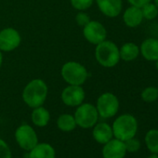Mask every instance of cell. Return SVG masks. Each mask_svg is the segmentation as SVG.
<instances>
[{
  "instance_id": "ba28073f",
  "label": "cell",
  "mask_w": 158,
  "mask_h": 158,
  "mask_svg": "<svg viewBox=\"0 0 158 158\" xmlns=\"http://www.w3.org/2000/svg\"><path fill=\"white\" fill-rule=\"evenodd\" d=\"M22 43V36L18 30L7 27L0 30V50L10 52L19 48Z\"/></svg>"
},
{
  "instance_id": "277c9868",
  "label": "cell",
  "mask_w": 158,
  "mask_h": 158,
  "mask_svg": "<svg viewBox=\"0 0 158 158\" xmlns=\"http://www.w3.org/2000/svg\"><path fill=\"white\" fill-rule=\"evenodd\" d=\"M60 75L68 85L83 86L89 74L82 63L75 60H69L60 68Z\"/></svg>"
},
{
  "instance_id": "f1b7e54d",
  "label": "cell",
  "mask_w": 158,
  "mask_h": 158,
  "mask_svg": "<svg viewBox=\"0 0 158 158\" xmlns=\"http://www.w3.org/2000/svg\"><path fill=\"white\" fill-rule=\"evenodd\" d=\"M147 158H158V154H157V153H152V154L149 155Z\"/></svg>"
},
{
  "instance_id": "3957f363",
  "label": "cell",
  "mask_w": 158,
  "mask_h": 158,
  "mask_svg": "<svg viewBox=\"0 0 158 158\" xmlns=\"http://www.w3.org/2000/svg\"><path fill=\"white\" fill-rule=\"evenodd\" d=\"M94 55L97 62L104 68H113L120 61L119 48L114 42L107 39L96 45Z\"/></svg>"
},
{
  "instance_id": "52a82bcc",
  "label": "cell",
  "mask_w": 158,
  "mask_h": 158,
  "mask_svg": "<svg viewBox=\"0 0 158 158\" xmlns=\"http://www.w3.org/2000/svg\"><path fill=\"white\" fill-rule=\"evenodd\" d=\"M15 139L19 146L25 151H31L38 143L36 132L27 124H23L16 129Z\"/></svg>"
},
{
  "instance_id": "4316f807",
  "label": "cell",
  "mask_w": 158,
  "mask_h": 158,
  "mask_svg": "<svg viewBox=\"0 0 158 158\" xmlns=\"http://www.w3.org/2000/svg\"><path fill=\"white\" fill-rule=\"evenodd\" d=\"M130 6H135L138 8H142L149 2H152V0H127Z\"/></svg>"
},
{
  "instance_id": "ac0fdd59",
  "label": "cell",
  "mask_w": 158,
  "mask_h": 158,
  "mask_svg": "<svg viewBox=\"0 0 158 158\" xmlns=\"http://www.w3.org/2000/svg\"><path fill=\"white\" fill-rule=\"evenodd\" d=\"M31 119L35 126L38 127H44L48 124L50 120V114L48 109L43 106H39L34 108L31 114Z\"/></svg>"
},
{
  "instance_id": "9a60e30c",
  "label": "cell",
  "mask_w": 158,
  "mask_h": 158,
  "mask_svg": "<svg viewBox=\"0 0 158 158\" xmlns=\"http://www.w3.org/2000/svg\"><path fill=\"white\" fill-rule=\"evenodd\" d=\"M92 136L98 143L105 144L106 142L111 140L114 137L112 127L105 122L97 123L93 127Z\"/></svg>"
},
{
  "instance_id": "5bb4252c",
  "label": "cell",
  "mask_w": 158,
  "mask_h": 158,
  "mask_svg": "<svg viewBox=\"0 0 158 158\" xmlns=\"http://www.w3.org/2000/svg\"><path fill=\"white\" fill-rule=\"evenodd\" d=\"M143 20L141 9L135 6H129L123 13V22L126 26L129 28H136L139 26Z\"/></svg>"
},
{
  "instance_id": "e0dca14e",
  "label": "cell",
  "mask_w": 158,
  "mask_h": 158,
  "mask_svg": "<svg viewBox=\"0 0 158 158\" xmlns=\"http://www.w3.org/2000/svg\"><path fill=\"white\" fill-rule=\"evenodd\" d=\"M54 148L48 143H37L29 152V158H55Z\"/></svg>"
},
{
  "instance_id": "2e32d148",
  "label": "cell",
  "mask_w": 158,
  "mask_h": 158,
  "mask_svg": "<svg viewBox=\"0 0 158 158\" xmlns=\"http://www.w3.org/2000/svg\"><path fill=\"white\" fill-rule=\"evenodd\" d=\"M120 60L130 62L135 60L139 55V47L133 42H127L121 46L119 48Z\"/></svg>"
},
{
  "instance_id": "7402d4cb",
  "label": "cell",
  "mask_w": 158,
  "mask_h": 158,
  "mask_svg": "<svg viewBox=\"0 0 158 158\" xmlns=\"http://www.w3.org/2000/svg\"><path fill=\"white\" fill-rule=\"evenodd\" d=\"M141 100L145 102H153L158 100V89L157 87H147L140 94Z\"/></svg>"
},
{
  "instance_id": "8fae6325",
  "label": "cell",
  "mask_w": 158,
  "mask_h": 158,
  "mask_svg": "<svg viewBox=\"0 0 158 158\" xmlns=\"http://www.w3.org/2000/svg\"><path fill=\"white\" fill-rule=\"evenodd\" d=\"M103 145L102 152L103 158H125L127 150L124 141L114 138Z\"/></svg>"
},
{
  "instance_id": "5b68a950",
  "label": "cell",
  "mask_w": 158,
  "mask_h": 158,
  "mask_svg": "<svg viewBox=\"0 0 158 158\" xmlns=\"http://www.w3.org/2000/svg\"><path fill=\"white\" fill-rule=\"evenodd\" d=\"M73 116L78 127L82 128H90L98 123L99 114L95 105L83 102L77 106Z\"/></svg>"
},
{
  "instance_id": "603a6c76",
  "label": "cell",
  "mask_w": 158,
  "mask_h": 158,
  "mask_svg": "<svg viewBox=\"0 0 158 158\" xmlns=\"http://www.w3.org/2000/svg\"><path fill=\"white\" fill-rule=\"evenodd\" d=\"M94 0H70L72 7L78 11H86L93 5Z\"/></svg>"
},
{
  "instance_id": "ffe728a7",
  "label": "cell",
  "mask_w": 158,
  "mask_h": 158,
  "mask_svg": "<svg viewBox=\"0 0 158 158\" xmlns=\"http://www.w3.org/2000/svg\"><path fill=\"white\" fill-rule=\"evenodd\" d=\"M144 140H145L147 149L152 153L158 154V129L152 128V129L148 130L145 135Z\"/></svg>"
},
{
  "instance_id": "d4e9b609",
  "label": "cell",
  "mask_w": 158,
  "mask_h": 158,
  "mask_svg": "<svg viewBox=\"0 0 158 158\" xmlns=\"http://www.w3.org/2000/svg\"><path fill=\"white\" fill-rule=\"evenodd\" d=\"M75 22L79 26L84 27L90 22V18L85 11H79L75 16Z\"/></svg>"
},
{
  "instance_id": "f546056e",
  "label": "cell",
  "mask_w": 158,
  "mask_h": 158,
  "mask_svg": "<svg viewBox=\"0 0 158 158\" xmlns=\"http://www.w3.org/2000/svg\"><path fill=\"white\" fill-rule=\"evenodd\" d=\"M152 2H153V4L157 7V9H158V0H152Z\"/></svg>"
},
{
  "instance_id": "7a4b0ae2",
  "label": "cell",
  "mask_w": 158,
  "mask_h": 158,
  "mask_svg": "<svg viewBox=\"0 0 158 158\" xmlns=\"http://www.w3.org/2000/svg\"><path fill=\"white\" fill-rule=\"evenodd\" d=\"M138 120L130 114H123L117 116L112 126L114 137L122 141L134 138L138 132Z\"/></svg>"
},
{
  "instance_id": "9c48e42d",
  "label": "cell",
  "mask_w": 158,
  "mask_h": 158,
  "mask_svg": "<svg viewBox=\"0 0 158 158\" xmlns=\"http://www.w3.org/2000/svg\"><path fill=\"white\" fill-rule=\"evenodd\" d=\"M83 35L89 43L96 46L106 40L107 30L102 23L90 20V22L83 27Z\"/></svg>"
},
{
  "instance_id": "83f0119b",
  "label": "cell",
  "mask_w": 158,
  "mask_h": 158,
  "mask_svg": "<svg viewBox=\"0 0 158 158\" xmlns=\"http://www.w3.org/2000/svg\"><path fill=\"white\" fill-rule=\"evenodd\" d=\"M2 63H3V54H2V51L0 50V69L2 67Z\"/></svg>"
},
{
  "instance_id": "4dcf8cb0",
  "label": "cell",
  "mask_w": 158,
  "mask_h": 158,
  "mask_svg": "<svg viewBox=\"0 0 158 158\" xmlns=\"http://www.w3.org/2000/svg\"><path fill=\"white\" fill-rule=\"evenodd\" d=\"M155 67H156V69H157V71H158V59L155 60Z\"/></svg>"
},
{
  "instance_id": "7c38bea8",
  "label": "cell",
  "mask_w": 158,
  "mask_h": 158,
  "mask_svg": "<svg viewBox=\"0 0 158 158\" xmlns=\"http://www.w3.org/2000/svg\"><path fill=\"white\" fill-rule=\"evenodd\" d=\"M100 11L108 18H116L123 9L122 0H96Z\"/></svg>"
},
{
  "instance_id": "4fadbf2b",
  "label": "cell",
  "mask_w": 158,
  "mask_h": 158,
  "mask_svg": "<svg viewBox=\"0 0 158 158\" xmlns=\"http://www.w3.org/2000/svg\"><path fill=\"white\" fill-rule=\"evenodd\" d=\"M139 54L149 61H155L158 59V39L153 37L146 38L139 46Z\"/></svg>"
},
{
  "instance_id": "484cf974",
  "label": "cell",
  "mask_w": 158,
  "mask_h": 158,
  "mask_svg": "<svg viewBox=\"0 0 158 158\" xmlns=\"http://www.w3.org/2000/svg\"><path fill=\"white\" fill-rule=\"evenodd\" d=\"M11 151L9 145L0 139V158H11Z\"/></svg>"
},
{
  "instance_id": "44dd1931",
  "label": "cell",
  "mask_w": 158,
  "mask_h": 158,
  "mask_svg": "<svg viewBox=\"0 0 158 158\" xmlns=\"http://www.w3.org/2000/svg\"><path fill=\"white\" fill-rule=\"evenodd\" d=\"M141 9V12L143 15V19L147 21H152L157 18L158 16V9L153 4V2H149L144 5Z\"/></svg>"
},
{
  "instance_id": "8992f818",
  "label": "cell",
  "mask_w": 158,
  "mask_h": 158,
  "mask_svg": "<svg viewBox=\"0 0 158 158\" xmlns=\"http://www.w3.org/2000/svg\"><path fill=\"white\" fill-rule=\"evenodd\" d=\"M120 106L119 100L116 95L112 92H104L97 100L96 108L99 116L102 118H112L118 113Z\"/></svg>"
},
{
  "instance_id": "6da1fadb",
  "label": "cell",
  "mask_w": 158,
  "mask_h": 158,
  "mask_svg": "<svg viewBox=\"0 0 158 158\" xmlns=\"http://www.w3.org/2000/svg\"><path fill=\"white\" fill-rule=\"evenodd\" d=\"M48 88L47 83L40 78L33 79L24 87L23 90V100L30 108L42 106L47 100Z\"/></svg>"
},
{
  "instance_id": "30bf717a",
  "label": "cell",
  "mask_w": 158,
  "mask_h": 158,
  "mask_svg": "<svg viewBox=\"0 0 158 158\" xmlns=\"http://www.w3.org/2000/svg\"><path fill=\"white\" fill-rule=\"evenodd\" d=\"M86 97L85 90L82 86L68 85L63 89L60 94L62 102L69 107H77L84 102Z\"/></svg>"
},
{
  "instance_id": "d6986e66",
  "label": "cell",
  "mask_w": 158,
  "mask_h": 158,
  "mask_svg": "<svg viewBox=\"0 0 158 158\" xmlns=\"http://www.w3.org/2000/svg\"><path fill=\"white\" fill-rule=\"evenodd\" d=\"M74 116L70 114H62L57 119V127L63 132H71L76 127Z\"/></svg>"
},
{
  "instance_id": "cb8c5ba5",
  "label": "cell",
  "mask_w": 158,
  "mask_h": 158,
  "mask_svg": "<svg viewBox=\"0 0 158 158\" xmlns=\"http://www.w3.org/2000/svg\"><path fill=\"white\" fill-rule=\"evenodd\" d=\"M125 142V146H126V150L127 152H136L140 149V141L139 139H137L135 137L131 138Z\"/></svg>"
},
{
  "instance_id": "1f68e13d",
  "label": "cell",
  "mask_w": 158,
  "mask_h": 158,
  "mask_svg": "<svg viewBox=\"0 0 158 158\" xmlns=\"http://www.w3.org/2000/svg\"><path fill=\"white\" fill-rule=\"evenodd\" d=\"M157 89H158V87H157Z\"/></svg>"
}]
</instances>
